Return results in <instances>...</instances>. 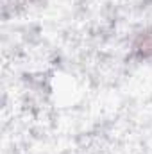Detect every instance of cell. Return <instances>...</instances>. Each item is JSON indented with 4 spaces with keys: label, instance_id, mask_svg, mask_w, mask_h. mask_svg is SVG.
<instances>
[{
    "label": "cell",
    "instance_id": "cell-1",
    "mask_svg": "<svg viewBox=\"0 0 152 154\" xmlns=\"http://www.w3.org/2000/svg\"><path fill=\"white\" fill-rule=\"evenodd\" d=\"M134 50L140 54V56H143V57H149L152 56V34L149 32H141L138 39L134 41Z\"/></svg>",
    "mask_w": 152,
    "mask_h": 154
}]
</instances>
